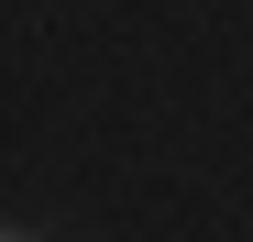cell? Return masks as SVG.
Segmentation results:
<instances>
[{
    "label": "cell",
    "mask_w": 253,
    "mask_h": 242,
    "mask_svg": "<svg viewBox=\"0 0 253 242\" xmlns=\"http://www.w3.org/2000/svg\"><path fill=\"white\" fill-rule=\"evenodd\" d=\"M0 242H33V231H11V220H0Z\"/></svg>",
    "instance_id": "obj_1"
}]
</instances>
